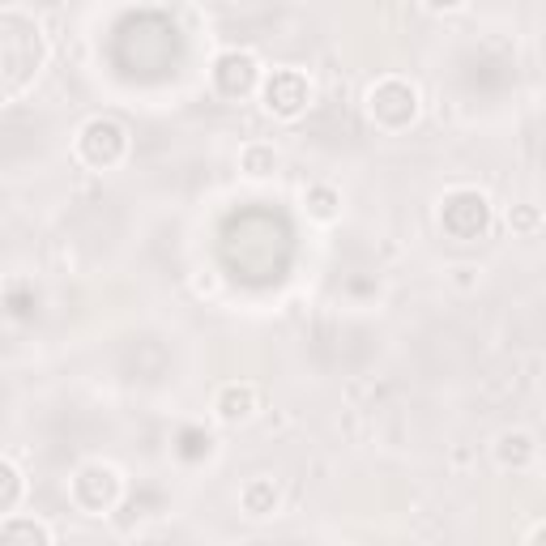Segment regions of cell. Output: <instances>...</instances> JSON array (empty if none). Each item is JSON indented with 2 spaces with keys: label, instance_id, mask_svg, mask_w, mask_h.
<instances>
[{
  "label": "cell",
  "instance_id": "6",
  "mask_svg": "<svg viewBox=\"0 0 546 546\" xmlns=\"http://www.w3.org/2000/svg\"><path fill=\"white\" fill-rule=\"evenodd\" d=\"M214 86L227 94V99H239L256 86V60L248 52H227L214 64Z\"/></svg>",
  "mask_w": 546,
  "mask_h": 546
},
{
  "label": "cell",
  "instance_id": "3",
  "mask_svg": "<svg viewBox=\"0 0 546 546\" xmlns=\"http://www.w3.org/2000/svg\"><path fill=\"white\" fill-rule=\"evenodd\" d=\"M487 218H491L487 214V197H483V192H470V188L453 192V197L444 201V210H440V222L457 239H470L478 231H487Z\"/></svg>",
  "mask_w": 546,
  "mask_h": 546
},
{
  "label": "cell",
  "instance_id": "9",
  "mask_svg": "<svg viewBox=\"0 0 546 546\" xmlns=\"http://www.w3.org/2000/svg\"><path fill=\"white\" fill-rule=\"evenodd\" d=\"M534 440L525 436V431H508V436H500V448H495V457H500V465H512V470H525L529 461H534Z\"/></svg>",
  "mask_w": 546,
  "mask_h": 546
},
{
  "label": "cell",
  "instance_id": "8",
  "mask_svg": "<svg viewBox=\"0 0 546 546\" xmlns=\"http://www.w3.org/2000/svg\"><path fill=\"white\" fill-rule=\"evenodd\" d=\"M239 504H244L248 517H269L278 508V483L273 478H252V483L239 491Z\"/></svg>",
  "mask_w": 546,
  "mask_h": 546
},
{
  "label": "cell",
  "instance_id": "15",
  "mask_svg": "<svg viewBox=\"0 0 546 546\" xmlns=\"http://www.w3.org/2000/svg\"><path fill=\"white\" fill-rule=\"evenodd\" d=\"M431 9H453V5H461V0H427Z\"/></svg>",
  "mask_w": 546,
  "mask_h": 546
},
{
  "label": "cell",
  "instance_id": "1",
  "mask_svg": "<svg viewBox=\"0 0 546 546\" xmlns=\"http://www.w3.org/2000/svg\"><path fill=\"white\" fill-rule=\"evenodd\" d=\"M367 107H372V120H380L384 128H406L414 120V111H419V94H414V86L389 77V82L372 86Z\"/></svg>",
  "mask_w": 546,
  "mask_h": 546
},
{
  "label": "cell",
  "instance_id": "5",
  "mask_svg": "<svg viewBox=\"0 0 546 546\" xmlns=\"http://www.w3.org/2000/svg\"><path fill=\"white\" fill-rule=\"evenodd\" d=\"M116 495H120V478L111 465H86L82 474L73 478V500L77 508H86V512H103L116 504Z\"/></svg>",
  "mask_w": 546,
  "mask_h": 546
},
{
  "label": "cell",
  "instance_id": "2",
  "mask_svg": "<svg viewBox=\"0 0 546 546\" xmlns=\"http://www.w3.org/2000/svg\"><path fill=\"white\" fill-rule=\"evenodd\" d=\"M312 90H308V77L295 73V69H278L273 77H265V111L278 120H295L303 116Z\"/></svg>",
  "mask_w": 546,
  "mask_h": 546
},
{
  "label": "cell",
  "instance_id": "12",
  "mask_svg": "<svg viewBox=\"0 0 546 546\" xmlns=\"http://www.w3.org/2000/svg\"><path fill=\"white\" fill-rule=\"evenodd\" d=\"M18 491H22L18 470H13L9 461H0V512H9V504L18 500Z\"/></svg>",
  "mask_w": 546,
  "mask_h": 546
},
{
  "label": "cell",
  "instance_id": "4",
  "mask_svg": "<svg viewBox=\"0 0 546 546\" xmlns=\"http://www.w3.org/2000/svg\"><path fill=\"white\" fill-rule=\"evenodd\" d=\"M128 150V137H124V128L116 120H90L82 128V158L94 167H116L120 158Z\"/></svg>",
  "mask_w": 546,
  "mask_h": 546
},
{
  "label": "cell",
  "instance_id": "14",
  "mask_svg": "<svg viewBox=\"0 0 546 546\" xmlns=\"http://www.w3.org/2000/svg\"><path fill=\"white\" fill-rule=\"evenodd\" d=\"M512 222H517V227H525V231H534V227H538V214H534V210H521Z\"/></svg>",
  "mask_w": 546,
  "mask_h": 546
},
{
  "label": "cell",
  "instance_id": "11",
  "mask_svg": "<svg viewBox=\"0 0 546 546\" xmlns=\"http://www.w3.org/2000/svg\"><path fill=\"white\" fill-rule=\"evenodd\" d=\"M9 538H39V542H52V529L39 525V521H9V525H0V542H9Z\"/></svg>",
  "mask_w": 546,
  "mask_h": 546
},
{
  "label": "cell",
  "instance_id": "13",
  "mask_svg": "<svg viewBox=\"0 0 546 546\" xmlns=\"http://www.w3.org/2000/svg\"><path fill=\"white\" fill-rule=\"evenodd\" d=\"M308 205H312L316 218H333V214H337V210H333V205H337V192H333V188H312V192H308Z\"/></svg>",
  "mask_w": 546,
  "mask_h": 546
},
{
  "label": "cell",
  "instance_id": "7",
  "mask_svg": "<svg viewBox=\"0 0 546 546\" xmlns=\"http://www.w3.org/2000/svg\"><path fill=\"white\" fill-rule=\"evenodd\" d=\"M214 410H218L222 423H248L256 414V389L252 384H227V389L218 393Z\"/></svg>",
  "mask_w": 546,
  "mask_h": 546
},
{
  "label": "cell",
  "instance_id": "10",
  "mask_svg": "<svg viewBox=\"0 0 546 546\" xmlns=\"http://www.w3.org/2000/svg\"><path fill=\"white\" fill-rule=\"evenodd\" d=\"M239 167H244L248 175H269V171H278V150L273 146H261V141H252V146H244L239 150Z\"/></svg>",
  "mask_w": 546,
  "mask_h": 546
}]
</instances>
